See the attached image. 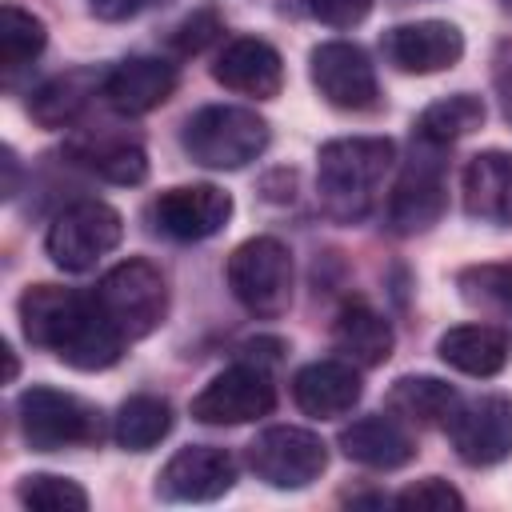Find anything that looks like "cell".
<instances>
[{
    "instance_id": "obj_1",
    "label": "cell",
    "mask_w": 512,
    "mask_h": 512,
    "mask_svg": "<svg viewBox=\"0 0 512 512\" xmlns=\"http://www.w3.org/2000/svg\"><path fill=\"white\" fill-rule=\"evenodd\" d=\"M20 328L36 348L56 352L64 364L80 372L112 368L124 352V336L116 324L100 312L96 300L60 288V284H32L20 296Z\"/></svg>"
},
{
    "instance_id": "obj_2",
    "label": "cell",
    "mask_w": 512,
    "mask_h": 512,
    "mask_svg": "<svg viewBox=\"0 0 512 512\" xmlns=\"http://www.w3.org/2000/svg\"><path fill=\"white\" fill-rule=\"evenodd\" d=\"M392 156H396V148L384 136L328 140L316 160V188H320L324 212L340 224L364 220L368 208L376 204V188H380L384 172L392 168Z\"/></svg>"
},
{
    "instance_id": "obj_3",
    "label": "cell",
    "mask_w": 512,
    "mask_h": 512,
    "mask_svg": "<svg viewBox=\"0 0 512 512\" xmlns=\"http://www.w3.org/2000/svg\"><path fill=\"white\" fill-rule=\"evenodd\" d=\"M180 144L196 164L232 172V168L252 164L268 148V120L256 116L252 108L208 104L196 116H188Z\"/></svg>"
},
{
    "instance_id": "obj_4",
    "label": "cell",
    "mask_w": 512,
    "mask_h": 512,
    "mask_svg": "<svg viewBox=\"0 0 512 512\" xmlns=\"http://www.w3.org/2000/svg\"><path fill=\"white\" fill-rule=\"evenodd\" d=\"M92 300L124 340L152 336L168 316V284L160 268H152L148 260H124L112 272H104Z\"/></svg>"
},
{
    "instance_id": "obj_5",
    "label": "cell",
    "mask_w": 512,
    "mask_h": 512,
    "mask_svg": "<svg viewBox=\"0 0 512 512\" xmlns=\"http://www.w3.org/2000/svg\"><path fill=\"white\" fill-rule=\"evenodd\" d=\"M228 288L252 316H280L292 304V252L276 236H252L228 256Z\"/></svg>"
},
{
    "instance_id": "obj_6",
    "label": "cell",
    "mask_w": 512,
    "mask_h": 512,
    "mask_svg": "<svg viewBox=\"0 0 512 512\" xmlns=\"http://www.w3.org/2000/svg\"><path fill=\"white\" fill-rule=\"evenodd\" d=\"M124 236V220L104 200H76L68 204L44 236V248L56 268L64 272H88L100 256H108Z\"/></svg>"
},
{
    "instance_id": "obj_7",
    "label": "cell",
    "mask_w": 512,
    "mask_h": 512,
    "mask_svg": "<svg viewBox=\"0 0 512 512\" xmlns=\"http://www.w3.org/2000/svg\"><path fill=\"white\" fill-rule=\"evenodd\" d=\"M20 412V432L36 452H56V448H72V444H92L100 436V420L96 412L76 400L72 392L60 388H44L32 384L28 392H20L16 400Z\"/></svg>"
},
{
    "instance_id": "obj_8",
    "label": "cell",
    "mask_w": 512,
    "mask_h": 512,
    "mask_svg": "<svg viewBox=\"0 0 512 512\" xmlns=\"http://www.w3.org/2000/svg\"><path fill=\"white\" fill-rule=\"evenodd\" d=\"M248 464L272 488H308L328 468V448L308 428L276 424L248 444Z\"/></svg>"
},
{
    "instance_id": "obj_9",
    "label": "cell",
    "mask_w": 512,
    "mask_h": 512,
    "mask_svg": "<svg viewBox=\"0 0 512 512\" xmlns=\"http://www.w3.org/2000/svg\"><path fill=\"white\" fill-rule=\"evenodd\" d=\"M276 408V388L260 368L236 364L224 368L204 384V392L192 400V416L200 424H248Z\"/></svg>"
},
{
    "instance_id": "obj_10",
    "label": "cell",
    "mask_w": 512,
    "mask_h": 512,
    "mask_svg": "<svg viewBox=\"0 0 512 512\" xmlns=\"http://www.w3.org/2000/svg\"><path fill=\"white\" fill-rule=\"evenodd\" d=\"M380 52L396 72L428 76V72L452 68L464 56V36L448 20H412V24L388 28L380 36Z\"/></svg>"
},
{
    "instance_id": "obj_11",
    "label": "cell",
    "mask_w": 512,
    "mask_h": 512,
    "mask_svg": "<svg viewBox=\"0 0 512 512\" xmlns=\"http://www.w3.org/2000/svg\"><path fill=\"white\" fill-rule=\"evenodd\" d=\"M312 84L332 108L344 112H364L380 96L368 56L348 40H328L312 48Z\"/></svg>"
},
{
    "instance_id": "obj_12",
    "label": "cell",
    "mask_w": 512,
    "mask_h": 512,
    "mask_svg": "<svg viewBox=\"0 0 512 512\" xmlns=\"http://www.w3.org/2000/svg\"><path fill=\"white\" fill-rule=\"evenodd\" d=\"M452 448L464 464L488 468L512 456V400L508 396H480L472 404H460V412L448 424Z\"/></svg>"
},
{
    "instance_id": "obj_13",
    "label": "cell",
    "mask_w": 512,
    "mask_h": 512,
    "mask_svg": "<svg viewBox=\"0 0 512 512\" xmlns=\"http://www.w3.org/2000/svg\"><path fill=\"white\" fill-rule=\"evenodd\" d=\"M232 216V196L216 184H180L156 196L152 220L172 240H208Z\"/></svg>"
},
{
    "instance_id": "obj_14",
    "label": "cell",
    "mask_w": 512,
    "mask_h": 512,
    "mask_svg": "<svg viewBox=\"0 0 512 512\" xmlns=\"http://www.w3.org/2000/svg\"><path fill=\"white\" fill-rule=\"evenodd\" d=\"M232 484H236V464L224 448H212V444L180 448L156 476V492L164 500H184V504L220 500Z\"/></svg>"
},
{
    "instance_id": "obj_15",
    "label": "cell",
    "mask_w": 512,
    "mask_h": 512,
    "mask_svg": "<svg viewBox=\"0 0 512 512\" xmlns=\"http://www.w3.org/2000/svg\"><path fill=\"white\" fill-rule=\"evenodd\" d=\"M212 76L240 92V96H256V100H272L284 88V60L268 40L256 36H236L212 64Z\"/></svg>"
},
{
    "instance_id": "obj_16",
    "label": "cell",
    "mask_w": 512,
    "mask_h": 512,
    "mask_svg": "<svg viewBox=\"0 0 512 512\" xmlns=\"http://www.w3.org/2000/svg\"><path fill=\"white\" fill-rule=\"evenodd\" d=\"M176 88V68L160 56H128L104 76V100L120 116H144L160 108Z\"/></svg>"
},
{
    "instance_id": "obj_17",
    "label": "cell",
    "mask_w": 512,
    "mask_h": 512,
    "mask_svg": "<svg viewBox=\"0 0 512 512\" xmlns=\"http://www.w3.org/2000/svg\"><path fill=\"white\" fill-rule=\"evenodd\" d=\"M444 204H448V188H444L440 164H432V160H412V164L404 168V176L396 180V188H392L388 224H392V232H400V236L428 232V228L444 216Z\"/></svg>"
},
{
    "instance_id": "obj_18",
    "label": "cell",
    "mask_w": 512,
    "mask_h": 512,
    "mask_svg": "<svg viewBox=\"0 0 512 512\" xmlns=\"http://www.w3.org/2000/svg\"><path fill=\"white\" fill-rule=\"evenodd\" d=\"M360 376L348 360H312L292 376V400L312 420H336L356 408Z\"/></svg>"
},
{
    "instance_id": "obj_19",
    "label": "cell",
    "mask_w": 512,
    "mask_h": 512,
    "mask_svg": "<svg viewBox=\"0 0 512 512\" xmlns=\"http://www.w3.org/2000/svg\"><path fill=\"white\" fill-rule=\"evenodd\" d=\"M340 448H344L348 460H356L364 468H380V472L404 468L416 456V440L404 428V420L400 416H384V412L352 420L340 432Z\"/></svg>"
},
{
    "instance_id": "obj_20",
    "label": "cell",
    "mask_w": 512,
    "mask_h": 512,
    "mask_svg": "<svg viewBox=\"0 0 512 512\" xmlns=\"http://www.w3.org/2000/svg\"><path fill=\"white\" fill-rule=\"evenodd\" d=\"M436 352L464 376H496L512 356V336L496 324H456L436 340Z\"/></svg>"
},
{
    "instance_id": "obj_21",
    "label": "cell",
    "mask_w": 512,
    "mask_h": 512,
    "mask_svg": "<svg viewBox=\"0 0 512 512\" xmlns=\"http://www.w3.org/2000/svg\"><path fill=\"white\" fill-rule=\"evenodd\" d=\"M464 208L476 220L512 224V152H480L464 168Z\"/></svg>"
},
{
    "instance_id": "obj_22",
    "label": "cell",
    "mask_w": 512,
    "mask_h": 512,
    "mask_svg": "<svg viewBox=\"0 0 512 512\" xmlns=\"http://www.w3.org/2000/svg\"><path fill=\"white\" fill-rule=\"evenodd\" d=\"M388 412L416 428H448L460 412V392L436 376H400L388 392Z\"/></svg>"
},
{
    "instance_id": "obj_23",
    "label": "cell",
    "mask_w": 512,
    "mask_h": 512,
    "mask_svg": "<svg viewBox=\"0 0 512 512\" xmlns=\"http://www.w3.org/2000/svg\"><path fill=\"white\" fill-rule=\"evenodd\" d=\"M332 344L348 364L376 368L392 356V328L368 304H348V308H340V316L332 324Z\"/></svg>"
},
{
    "instance_id": "obj_24",
    "label": "cell",
    "mask_w": 512,
    "mask_h": 512,
    "mask_svg": "<svg viewBox=\"0 0 512 512\" xmlns=\"http://www.w3.org/2000/svg\"><path fill=\"white\" fill-rule=\"evenodd\" d=\"M96 88H104V76H96L92 68H72L64 76H52L48 84H40L32 92V100H28V112L44 128L72 124L88 108V100L96 96Z\"/></svg>"
},
{
    "instance_id": "obj_25",
    "label": "cell",
    "mask_w": 512,
    "mask_h": 512,
    "mask_svg": "<svg viewBox=\"0 0 512 512\" xmlns=\"http://www.w3.org/2000/svg\"><path fill=\"white\" fill-rule=\"evenodd\" d=\"M480 124H484V104H480V96L456 92V96H448V100L428 104V108L416 116V136H420L424 144H452V140L476 132Z\"/></svg>"
},
{
    "instance_id": "obj_26",
    "label": "cell",
    "mask_w": 512,
    "mask_h": 512,
    "mask_svg": "<svg viewBox=\"0 0 512 512\" xmlns=\"http://www.w3.org/2000/svg\"><path fill=\"white\" fill-rule=\"evenodd\" d=\"M172 428V408L160 396H132L116 412V444L128 452H148L156 448Z\"/></svg>"
},
{
    "instance_id": "obj_27",
    "label": "cell",
    "mask_w": 512,
    "mask_h": 512,
    "mask_svg": "<svg viewBox=\"0 0 512 512\" xmlns=\"http://www.w3.org/2000/svg\"><path fill=\"white\" fill-rule=\"evenodd\" d=\"M44 20L16 8V4H4L0 8V68L4 72H16L24 68L28 60H36L44 52Z\"/></svg>"
},
{
    "instance_id": "obj_28",
    "label": "cell",
    "mask_w": 512,
    "mask_h": 512,
    "mask_svg": "<svg viewBox=\"0 0 512 512\" xmlns=\"http://www.w3.org/2000/svg\"><path fill=\"white\" fill-rule=\"evenodd\" d=\"M16 496L28 508H44V512H84L88 508V492L68 480V476H52V472H32L20 480Z\"/></svg>"
},
{
    "instance_id": "obj_29",
    "label": "cell",
    "mask_w": 512,
    "mask_h": 512,
    "mask_svg": "<svg viewBox=\"0 0 512 512\" xmlns=\"http://www.w3.org/2000/svg\"><path fill=\"white\" fill-rule=\"evenodd\" d=\"M84 164L108 184H140L148 176V156L136 144H100L84 156Z\"/></svg>"
},
{
    "instance_id": "obj_30",
    "label": "cell",
    "mask_w": 512,
    "mask_h": 512,
    "mask_svg": "<svg viewBox=\"0 0 512 512\" xmlns=\"http://www.w3.org/2000/svg\"><path fill=\"white\" fill-rule=\"evenodd\" d=\"M460 288L468 300L512 308V264H480L460 276Z\"/></svg>"
},
{
    "instance_id": "obj_31",
    "label": "cell",
    "mask_w": 512,
    "mask_h": 512,
    "mask_svg": "<svg viewBox=\"0 0 512 512\" xmlns=\"http://www.w3.org/2000/svg\"><path fill=\"white\" fill-rule=\"evenodd\" d=\"M216 36H220V16H216V12H208V8H200V12L184 16V20L172 28L168 44H172L180 56H196V52H204Z\"/></svg>"
},
{
    "instance_id": "obj_32",
    "label": "cell",
    "mask_w": 512,
    "mask_h": 512,
    "mask_svg": "<svg viewBox=\"0 0 512 512\" xmlns=\"http://www.w3.org/2000/svg\"><path fill=\"white\" fill-rule=\"evenodd\" d=\"M400 508H432V512H448V508H464V496L440 480V476H428V480H416L408 484L400 496H396Z\"/></svg>"
},
{
    "instance_id": "obj_33",
    "label": "cell",
    "mask_w": 512,
    "mask_h": 512,
    "mask_svg": "<svg viewBox=\"0 0 512 512\" xmlns=\"http://www.w3.org/2000/svg\"><path fill=\"white\" fill-rule=\"evenodd\" d=\"M304 8L328 28H352L372 12V0H304Z\"/></svg>"
},
{
    "instance_id": "obj_34",
    "label": "cell",
    "mask_w": 512,
    "mask_h": 512,
    "mask_svg": "<svg viewBox=\"0 0 512 512\" xmlns=\"http://www.w3.org/2000/svg\"><path fill=\"white\" fill-rule=\"evenodd\" d=\"M88 8L100 16V20H128L144 8V0H88Z\"/></svg>"
},
{
    "instance_id": "obj_35",
    "label": "cell",
    "mask_w": 512,
    "mask_h": 512,
    "mask_svg": "<svg viewBox=\"0 0 512 512\" xmlns=\"http://www.w3.org/2000/svg\"><path fill=\"white\" fill-rule=\"evenodd\" d=\"M496 92H500V108H504V120L512 124V64H504L496 72Z\"/></svg>"
},
{
    "instance_id": "obj_36",
    "label": "cell",
    "mask_w": 512,
    "mask_h": 512,
    "mask_svg": "<svg viewBox=\"0 0 512 512\" xmlns=\"http://www.w3.org/2000/svg\"><path fill=\"white\" fill-rule=\"evenodd\" d=\"M4 168H8V184H4V196H12V192H16V156H12V148H4Z\"/></svg>"
}]
</instances>
